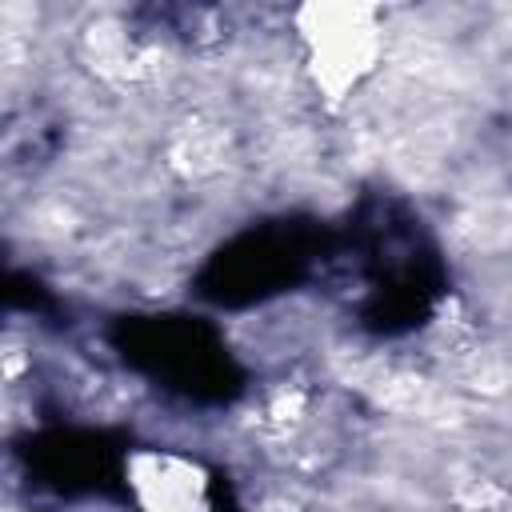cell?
<instances>
[{"label": "cell", "mask_w": 512, "mask_h": 512, "mask_svg": "<svg viewBox=\"0 0 512 512\" xmlns=\"http://www.w3.org/2000/svg\"><path fill=\"white\" fill-rule=\"evenodd\" d=\"M308 72L328 100H344L376 68L380 20L364 4H312L300 12Z\"/></svg>", "instance_id": "cell-1"}, {"label": "cell", "mask_w": 512, "mask_h": 512, "mask_svg": "<svg viewBox=\"0 0 512 512\" xmlns=\"http://www.w3.org/2000/svg\"><path fill=\"white\" fill-rule=\"evenodd\" d=\"M128 488L140 512H216L200 464L176 452H136L128 464Z\"/></svg>", "instance_id": "cell-2"}]
</instances>
